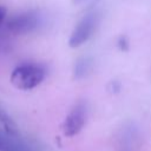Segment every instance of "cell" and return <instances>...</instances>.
Masks as SVG:
<instances>
[{
  "instance_id": "6da1fadb",
  "label": "cell",
  "mask_w": 151,
  "mask_h": 151,
  "mask_svg": "<svg viewBox=\"0 0 151 151\" xmlns=\"http://www.w3.org/2000/svg\"><path fill=\"white\" fill-rule=\"evenodd\" d=\"M46 77L44 66L34 63H25L18 65L11 73V84L22 91L32 90L40 85Z\"/></svg>"
},
{
  "instance_id": "7a4b0ae2",
  "label": "cell",
  "mask_w": 151,
  "mask_h": 151,
  "mask_svg": "<svg viewBox=\"0 0 151 151\" xmlns=\"http://www.w3.org/2000/svg\"><path fill=\"white\" fill-rule=\"evenodd\" d=\"M98 24V15L94 12L87 13L74 27V29L71 33L70 40H68V45L72 48L79 47L80 45H83L84 42H86L91 35L93 34L96 27Z\"/></svg>"
},
{
  "instance_id": "3957f363",
  "label": "cell",
  "mask_w": 151,
  "mask_h": 151,
  "mask_svg": "<svg viewBox=\"0 0 151 151\" xmlns=\"http://www.w3.org/2000/svg\"><path fill=\"white\" fill-rule=\"evenodd\" d=\"M5 25L6 29L13 34H25L38 27L39 17L35 12H24L9 18Z\"/></svg>"
},
{
  "instance_id": "277c9868",
  "label": "cell",
  "mask_w": 151,
  "mask_h": 151,
  "mask_svg": "<svg viewBox=\"0 0 151 151\" xmlns=\"http://www.w3.org/2000/svg\"><path fill=\"white\" fill-rule=\"evenodd\" d=\"M86 122V105L84 103H78L70 111L65 122L63 124V132L67 137H73L78 134L84 127Z\"/></svg>"
},
{
  "instance_id": "5b68a950",
  "label": "cell",
  "mask_w": 151,
  "mask_h": 151,
  "mask_svg": "<svg viewBox=\"0 0 151 151\" xmlns=\"http://www.w3.org/2000/svg\"><path fill=\"white\" fill-rule=\"evenodd\" d=\"M92 60L90 58H79L73 66V77L76 79H83L87 77L92 70Z\"/></svg>"
},
{
  "instance_id": "8992f818",
  "label": "cell",
  "mask_w": 151,
  "mask_h": 151,
  "mask_svg": "<svg viewBox=\"0 0 151 151\" xmlns=\"http://www.w3.org/2000/svg\"><path fill=\"white\" fill-rule=\"evenodd\" d=\"M0 124L2 126V130H5L9 136L12 137H19L18 127L14 123V120L9 117V114L0 106Z\"/></svg>"
},
{
  "instance_id": "52a82bcc",
  "label": "cell",
  "mask_w": 151,
  "mask_h": 151,
  "mask_svg": "<svg viewBox=\"0 0 151 151\" xmlns=\"http://www.w3.org/2000/svg\"><path fill=\"white\" fill-rule=\"evenodd\" d=\"M21 139L9 136L5 130L0 129V151H14Z\"/></svg>"
},
{
  "instance_id": "ba28073f",
  "label": "cell",
  "mask_w": 151,
  "mask_h": 151,
  "mask_svg": "<svg viewBox=\"0 0 151 151\" xmlns=\"http://www.w3.org/2000/svg\"><path fill=\"white\" fill-rule=\"evenodd\" d=\"M137 138V133L136 130L133 129V126H129L127 129L124 130L123 136L120 138V145L123 147V151H131V149L134 145V140Z\"/></svg>"
},
{
  "instance_id": "9c48e42d",
  "label": "cell",
  "mask_w": 151,
  "mask_h": 151,
  "mask_svg": "<svg viewBox=\"0 0 151 151\" xmlns=\"http://www.w3.org/2000/svg\"><path fill=\"white\" fill-rule=\"evenodd\" d=\"M118 46L120 47V50H127V47H129V42H127V40H126L125 37L119 38V40H118Z\"/></svg>"
},
{
  "instance_id": "30bf717a",
  "label": "cell",
  "mask_w": 151,
  "mask_h": 151,
  "mask_svg": "<svg viewBox=\"0 0 151 151\" xmlns=\"http://www.w3.org/2000/svg\"><path fill=\"white\" fill-rule=\"evenodd\" d=\"M14 151H32V150H31V147H29V146H27L24 142H20V143H19V145L17 146V149H15Z\"/></svg>"
},
{
  "instance_id": "8fae6325",
  "label": "cell",
  "mask_w": 151,
  "mask_h": 151,
  "mask_svg": "<svg viewBox=\"0 0 151 151\" xmlns=\"http://www.w3.org/2000/svg\"><path fill=\"white\" fill-rule=\"evenodd\" d=\"M5 19H6V8L0 6V27L5 22Z\"/></svg>"
},
{
  "instance_id": "7c38bea8",
  "label": "cell",
  "mask_w": 151,
  "mask_h": 151,
  "mask_svg": "<svg viewBox=\"0 0 151 151\" xmlns=\"http://www.w3.org/2000/svg\"><path fill=\"white\" fill-rule=\"evenodd\" d=\"M96 0H73V2L76 5H87V4H92Z\"/></svg>"
}]
</instances>
